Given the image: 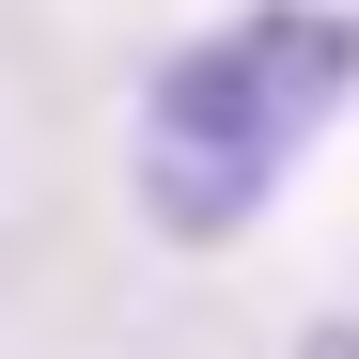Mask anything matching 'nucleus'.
I'll return each instance as SVG.
<instances>
[{"label":"nucleus","mask_w":359,"mask_h":359,"mask_svg":"<svg viewBox=\"0 0 359 359\" xmlns=\"http://www.w3.org/2000/svg\"><path fill=\"white\" fill-rule=\"evenodd\" d=\"M344 109H359V0H234L156 47L126 109V188L172 250H234Z\"/></svg>","instance_id":"f257e3e1"},{"label":"nucleus","mask_w":359,"mask_h":359,"mask_svg":"<svg viewBox=\"0 0 359 359\" xmlns=\"http://www.w3.org/2000/svg\"><path fill=\"white\" fill-rule=\"evenodd\" d=\"M297 359H359V313H313V328H297Z\"/></svg>","instance_id":"f03ea898"}]
</instances>
